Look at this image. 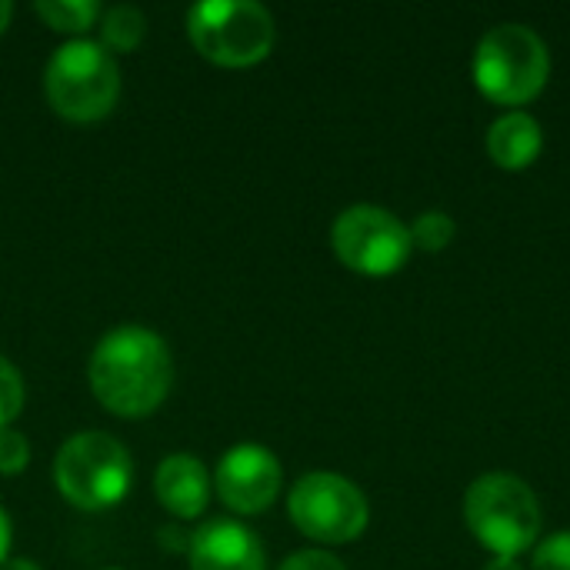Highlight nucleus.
Here are the masks:
<instances>
[{"instance_id":"obj_1","label":"nucleus","mask_w":570,"mask_h":570,"mask_svg":"<svg viewBox=\"0 0 570 570\" xmlns=\"http://www.w3.org/2000/svg\"><path fill=\"white\" fill-rule=\"evenodd\" d=\"M87 374L100 407L117 417H147L170 394L174 357L160 334L124 324L97 341Z\"/></svg>"},{"instance_id":"obj_2","label":"nucleus","mask_w":570,"mask_h":570,"mask_svg":"<svg viewBox=\"0 0 570 570\" xmlns=\"http://www.w3.org/2000/svg\"><path fill=\"white\" fill-rule=\"evenodd\" d=\"M471 70L488 100L501 107H524L544 90L551 77V53L534 27L498 23L481 37Z\"/></svg>"},{"instance_id":"obj_3","label":"nucleus","mask_w":570,"mask_h":570,"mask_svg":"<svg viewBox=\"0 0 570 570\" xmlns=\"http://www.w3.org/2000/svg\"><path fill=\"white\" fill-rule=\"evenodd\" d=\"M43 90L50 107L73 120H104L120 97V67L100 40H67L43 67Z\"/></svg>"},{"instance_id":"obj_4","label":"nucleus","mask_w":570,"mask_h":570,"mask_svg":"<svg viewBox=\"0 0 570 570\" xmlns=\"http://www.w3.org/2000/svg\"><path fill=\"white\" fill-rule=\"evenodd\" d=\"M464 521L494 558H518L538 544L541 504L528 481L508 471H491L468 488Z\"/></svg>"},{"instance_id":"obj_5","label":"nucleus","mask_w":570,"mask_h":570,"mask_svg":"<svg viewBox=\"0 0 570 570\" xmlns=\"http://www.w3.org/2000/svg\"><path fill=\"white\" fill-rule=\"evenodd\" d=\"M134 481L127 448L104 431H80L63 441L53 458V484L80 511H107L120 504Z\"/></svg>"},{"instance_id":"obj_6","label":"nucleus","mask_w":570,"mask_h":570,"mask_svg":"<svg viewBox=\"0 0 570 570\" xmlns=\"http://www.w3.org/2000/svg\"><path fill=\"white\" fill-rule=\"evenodd\" d=\"M187 37L210 63L254 67L271 53L277 27L257 0H200L187 10Z\"/></svg>"},{"instance_id":"obj_7","label":"nucleus","mask_w":570,"mask_h":570,"mask_svg":"<svg viewBox=\"0 0 570 570\" xmlns=\"http://www.w3.org/2000/svg\"><path fill=\"white\" fill-rule=\"evenodd\" d=\"M287 514L304 538L321 544H351L371 521L364 491L334 471L304 474L287 498Z\"/></svg>"},{"instance_id":"obj_8","label":"nucleus","mask_w":570,"mask_h":570,"mask_svg":"<svg viewBox=\"0 0 570 570\" xmlns=\"http://www.w3.org/2000/svg\"><path fill=\"white\" fill-rule=\"evenodd\" d=\"M331 244L341 264L364 277L397 274L414 250L411 227L377 204H354L341 210L331 227Z\"/></svg>"},{"instance_id":"obj_9","label":"nucleus","mask_w":570,"mask_h":570,"mask_svg":"<svg viewBox=\"0 0 570 570\" xmlns=\"http://www.w3.org/2000/svg\"><path fill=\"white\" fill-rule=\"evenodd\" d=\"M281 461L264 444H234L214 471V491L234 514L267 511L281 494Z\"/></svg>"},{"instance_id":"obj_10","label":"nucleus","mask_w":570,"mask_h":570,"mask_svg":"<svg viewBox=\"0 0 570 570\" xmlns=\"http://www.w3.org/2000/svg\"><path fill=\"white\" fill-rule=\"evenodd\" d=\"M190 570H267L261 538L240 521H207L190 534Z\"/></svg>"},{"instance_id":"obj_11","label":"nucleus","mask_w":570,"mask_h":570,"mask_svg":"<svg viewBox=\"0 0 570 570\" xmlns=\"http://www.w3.org/2000/svg\"><path fill=\"white\" fill-rule=\"evenodd\" d=\"M154 494L157 501L180 521H194L210 504V471L194 454H167L157 464L154 474Z\"/></svg>"},{"instance_id":"obj_12","label":"nucleus","mask_w":570,"mask_h":570,"mask_svg":"<svg viewBox=\"0 0 570 570\" xmlns=\"http://www.w3.org/2000/svg\"><path fill=\"white\" fill-rule=\"evenodd\" d=\"M544 150V130L528 110H508L488 127V157L504 170L531 167Z\"/></svg>"},{"instance_id":"obj_13","label":"nucleus","mask_w":570,"mask_h":570,"mask_svg":"<svg viewBox=\"0 0 570 570\" xmlns=\"http://www.w3.org/2000/svg\"><path fill=\"white\" fill-rule=\"evenodd\" d=\"M97 23H100L97 27L100 30V43L110 53H130L134 47H140V40L147 33V17L134 3H114V7H107Z\"/></svg>"},{"instance_id":"obj_14","label":"nucleus","mask_w":570,"mask_h":570,"mask_svg":"<svg viewBox=\"0 0 570 570\" xmlns=\"http://www.w3.org/2000/svg\"><path fill=\"white\" fill-rule=\"evenodd\" d=\"M33 10L40 13V20L47 27L63 30V33H83L104 13V7L97 0H37Z\"/></svg>"},{"instance_id":"obj_15","label":"nucleus","mask_w":570,"mask_h":570,"mask_svg":"<svg viewBox=\"0 0 570 570\" xmlns=\"http://www.w3.org/2000/svg\"><path fill=\"white\" fill-rule=\"evenodd\" d=\"M458 234V224L451 220V214L444 210H424L414 224H411V244L428 250V254H438L444 250Z\"/></svg>"},{"instance_id":"obj_16","label":"nucleus","mask_w":570,"mask_h":570,"mask_svg":"<svg viewBox=\"0 0 570 570\" xmlns=\"http://www.w3.org/2000/svg\"><path fill=\"white\" fill-rule=\"evenodd\" d=\"M23 401H27V387H23V377L20 371L0 354V428H10L20 411H23Z\"/></svg>"},{"instance_id":"obj_17","label":"nucleus","mask_w":570,"mask_h":570,"mask_svg":"<svg viewBox=\"0 0 570 570\" xmlns=\"http://www.w3.org/2000/svg\"><path fill=\"white\" fill-rule=\"evenodd\" d=\"M30 461V441L17 428H0V474L13 478Z\"/></svg>"},{"instance_id":"obj_18","label":"nucleus","mask_w":570,"mask_h":570,"mask_svg":"<svg viewBox=\"0 0 570 570\" xmlns=\"http://www.w3.org/2000/svg\"><path fill=\"white\" fill-rule=\"evenodd\" d=\"M534 570H570V531H558L538 544Z\"/></svg>"},{"instance_id":"obj_19","label":"nucleus","mask_w":570,"mask_h":570,"mask_svg":"<svg viewBox=\"0 0 570 570\" xmlns=\"http://www.w3.org/2000/svg\"><path fill=\"white\" fill-rule=\"evenodd\" d=\"M277 570H347L334 554L327 551H297L291 554Z\"/></svg>"},{"instance_id":"obj_20","label":"nucleus","mask_w":570,"mask_h":570,"mask_svg":"<svg viewBox=\"0 0 570 570\" xmlns=\"http://www.w3.org/2000/svg\"><path fill=\"white\" fill-rule=\"evenodd\" d=\"M10 534H13V531H10V518H7V511L0 508V564L10 558Z\"/></svg>"},{"instance_id":"obj_21","label":"nucleus","mask_w":570,"mask_h":570,"mask_svg":"<svg viewBox=\"0 0 570 570\" xmlns=\"http://www.w3.org/2000/svg\"><path fill=\"white\" fill-rule=\"evenodd\" d=\"M0 570H43L37 561H30V558H7Z\"/></svg>"},{"instance_id":"obj_22","label":"nucleus","mask_w":570,"mask_h":570,"mask_svg":"<svg viewBox=\"0 0 570 570\" xmlns=\"http://www.w3.org/2000/svg\"><path fill=\"white\" fill-rule=\"evenodd\" d=\"M484 570H524L518 564V558H494V561H488Z\"/></svg>"},{"instance_id":"obj_23","label":"nucleus","mask_w":570,"mask_h":570,"mask_svg":"<svg viewBox=\"0 0 570 570\" xmlns=\"http://www.w3.org/2000/svg\"><path fill=\"white\" fill-rule=\"evenodd\" d=\"M10 17H13V3H10V0H0V33L7 30Z\"/></svg>"},{"instance_id":"obj_24","label":"nucleus","mask_w":570,"mask_h":570,"mask_svg":"<svg viewBox=\"0 0 570 570\" xmlns=\"http://www.w3.org/2000/svg\"><path fill=\"white\" fill-rule=\"evenodd\" d=\"M110 570H117V568H110Z\"/></svg>"}]
</instances>
